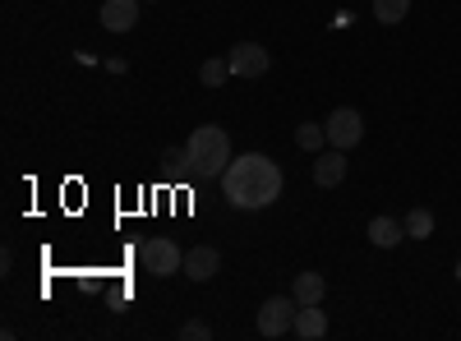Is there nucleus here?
I'll return each instance as SVG.
<instances>
[{"mask_svg":"<svg viewBox=\"0 0 461 341\" xmlns=\"http://www.w3.org/2000/svg\"><path fill=\"white\" fill-rule=\"evenodd\" d=\"M282 166L263 153H245V157H230V166L221 171V194L230 199V208L240 212H263L267 203L282 199Z\"/></svg>","mask_w":461,"mask_h":341,"instance_id":"1","label":"nucleus"},{"mask_svg":"<svg viewBox=\"0 0 461 341\" xmlns=\"http://www.w3.org/2000/svg\"><path fill=\"white\" fill-rule=\"evenodd\" d=\"M185 148H189V162H194V175L203 180H221V171L230 166V139L221 125H199Z\"/></svg>","mask_w":461,"mask_h":341,"instance_id":"2","label":"nucleus"},{"mask_svg":"<svg viewBox=\"0 0 461 341\" xmlns=\"http://www.w3.org/2000/svg\"><path fill=\"white\" fill-rule=\"evenodd\" d=\"M143 268L152 273V277H176L180 268H185V254H180V245L176 240H167V236H152V240H143Z\"/></svg>","mask_w":461,"mask_h":341,"instance_id":"3","label":"nucleus"},{"mask_svg":"<svg viewBox=\"0 0 461 341\" xmlns=\"http://www.w3.org/2000/svg\"><path fill=\"white\" fill-rule=\"evenodd\" d=\"M295 295H273L258 305V337H286L295 328Z\"/></svg>","mask_w":461,"mask_h":341,"instance_id":"4","label":"nucleus"},{"mask_svg":"<svg viewBox=\"0 0 461 341\" xmlns=\"http://www.w3.org/2000/svg\"><path fill=\"white\" fill-rule=\"evenodd\" d=\"M323 125H328V143L341 148V153H346V148H356V143L365 139V121H360V111H351V106H337Z\"/></svg>","mask_w":461,"mask_h":341,"instance_id":"5","label":"nucleus"},{"mask_svg":"<svg viewBox=\"0 0 461 341\" xmlns=\"http://www.w3.org/2000/svg\"><path fill=\"white\" fill-rule=\"evenodd\" d=\"M226 60H230V74H236V79H258V74H267V51L258 42H236L226 51Z\"/></svg>","mask_w":461,"mask_h":341,"instance_id":"6","label":"nucleus"},{"mask_svg":"<svg viewBox=\"0 0 461 341\" xmlns=\"http://www.w3.org/2000/svg\"><path fill=\"white\" fill-rule=\"evenodd\" d=\"M189 282H212L217 273H221V254L212 249V245H194L185 254V268H180Z\"/></svg>","mask_w":461,"mask_h":341,"instance_id":"7","label":"nucleus"},{"mask_svg":"<svg viewBox=\"0 0 461 341\" xmlns=\"http://www.w3.org/2000/svg\"><path fill=\"white\" fill-rule=\"evenodd\" d=\"M102 28L106 32H130L139 23V0H102Z\"/></svg>","mask_w":461,"mask_h":341,"instance_id":"8","label":"nucleus"},{"mask_svg":"<svg viewBox=\"0 0 461 341\" xmlns=\"http://www.w3.org/2000/svg\"><path fill=\"white\" fill-rule=\"evenodd\" d=\"M341 180H346V153H341V148H328V153H319V157H314V184L337 189Z\"/></svg>","mask_w":461,"mask_h":341,"instance_id":"9","label":"nucleus"},{"mask_svg":"<svg viewBox=\"0 0 461 341\" xmlns=\"http://www.w3.org/2000/svg\"><path fill=\"white\" fill-rule=\"evenodd\" d=\"M291 332H295L300 341H319V337H328V314H323L319 305H300Z\"/></svg>","mask_w":461,"mask_h":341,"instance_id":"10","label":"nucleus"},{"mask_svg":"<svg viewBox=\"0 0 461 341\" xmlns=\"http://www.w3.org/2000/svg\"><path fill=\"white\" fill-rule=\"evenodd\" d=\"M323 291H328L323 273H295V282H291L295 305H323Z\"/></svg>","mask_w":461,"mask_h":341,"instance_id":"11","label":"nucleus"},{"mask_svg":"<svg viewBox=\"0 0 461 341\" xmlns=\"http://www.w3.org/2000/svg\"><path fill=\"white\" fill-rule=\"evenodd\" d=\"M369 240H374L378 249H393L397 240H406V226L393 221V217H374V221H369Z\"/></svg>","mask_w":461,"mask_h":341,"instance_id":"12","label":"nucleus"},{"mask_svg":"<svg viewBox=\"0 0 461 341\" xmlns=\"http://www.w3.org/2000/svg\"><path fill=\"white\" fill-rule=\"evenodd\" d=\"M402 226H406V240H429L434 236V212L429 208H411Z\"/></svg>","mask_w":461,"mask_h":341,"instance_id":"13","label":"nucleus"},{"mask_svg":"<svg viewBox=\"0 0 461 341\" xmlns=\"http://www.w3.org/2000/svg\"><path fill=\"white\" fill-rule=\"evenodd\" d=\"M295 143L304 148V153H323V143H328V125H319V121H304V125L295 130Z\"/></svg>","mask_w":461,"mask_h":341,"instance_id":"14","label":"nucleus"},{"mask_svg":"<svg viewBox=\"0 0 461 341\" xmlns=\"http://www.w3.org/2000/svg\"><path fill=\"white\" fill-rule=\"evenodd\" d=\"M411 14V0H374V19L378 23H402Z\"/></svg>","mask_w":461,"mask_h":341,"instance_id":"15","label":"nucleus"},{"mask_svg":"<svg viewBox=\"0 0 461 341\" xmlns=\"http://www.w3.org/2000/svg\"><path fill=\"white\" fill-rule=\"evenodd\" d=\"M199 79H203L208 88H221V84L230 79V60H203V69H199Z\"/></svg>","mask_w":461,"mask_h":341,"instance_id":"16","label":"nucleus"},{"mask_svg":"<svg viewBox=\"0 0 461 341\" xmlns=\"http://www.w3.org/2000/svg\"><path fill=\"white\" fill-rule=\"evenodd\" d=\"M208 337H212V328H208V323H199V319L180 328V341H208Z\"/></svg>","mask_w":461,"mask_h":341,"instance_id":"17","label":"nucleus"},{"mask_svg":"<svg viewBox=\"0 0 461 341\" xmlns=\"http://www.w3.org/2000/svg\"><path fill=\"white\" fill-rule=\"evenodd\" d=\"M456 282H461V263H456Z\"/></svg>","mask_w":461,"mask_h":341,"instance_id":"18","label":"nucleus"}]
</instances>
